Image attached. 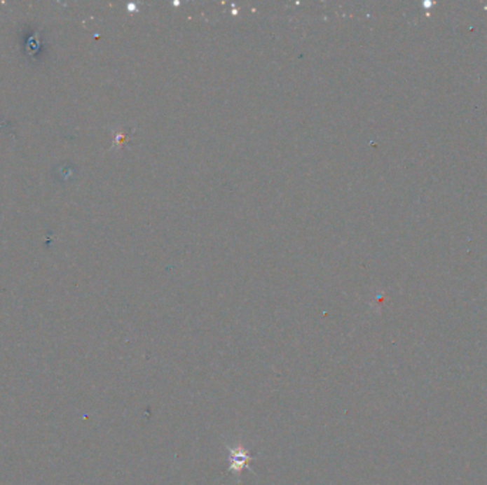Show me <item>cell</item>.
<instances>
[{
	"instance_id": "cell-1",
	"label": "cell",
	"mask_w": 487,
	"mask_h": 485,
	"mask_svg": "<svg viewBox=\"0 0 487 485\" xmlns=\"http://www.w3.org/2000/svg\"><path fill=\"white\" fill-rule=\"evenodd\" d=\"M227 450H228V461H230L228 472H233L238 478L245 468L252 471L249 464L254 460V456L247 449H244V446L241 443H238L233 447L227 446Z\"/></svg>"
}]
</instances>
